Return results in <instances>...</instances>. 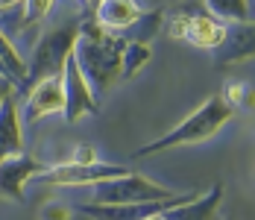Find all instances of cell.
Instances as JSON below:
<instances>
[{
    "label": "cell",
    "instance_id": "1",
    "mask_svg": "<svg viewBox=\"0 0 255 220\" xmlns=\"http://www.w3.org/2000/svg\"><path fill=\"white\" fill-rule=\"evenodd\" d=\"M124 47H127V38L106 32L94 21V15L79 18V41L74 47V59L94 97H103L106 91H112L115 82H121Z\"/></svg>",
    "mask_w": 255,
    "mask_h": 220
},
{
    "label": "cell",
    "instance_id": "2",
    "mask_svg": "<svg viewBox=\"0 0 255 220\" xmlns=\"http://www.w3.org/2000/svg\"><path fill=\"white\" fill-rule=\"evenodd\" d=\"M232 118H235V109H232L220 94H211L197 112H191L185 121H179L170 132H164V135H158L153 141L141 144L132 153V159H144V156H153V153H161V150H176V147L208 141V138L217 135Z\"/></svg>",
    "mask_w": 255,
    "mask_h": 220
},
{
    "label": "cell",
    "instance_id": "3",
    "mask_svg": "<svg viewBox=\"0 0 255 220\" xmlns=\"http://www.w3.org/2000/svg\"><path fill=\"white\" fill-rule=\"evenodd\" d=\"M79 41V21H68V24L56 26V29H47L38 44L32 50L29 62H26V85H35L38 79H47V76H62V68L68 62V56L74 53Z\"/></svg>",
    "mask_w": 255,
    "mask_h": 220
},
{
    "label": "cell",
    "instance_id": "4",
    "mask_svg": "<svg viewBox=\"0 0 255 220\" xmlns=\"http://www.w3.org/2000/svg\"><path fill=\"white\" fill-rule=\"evenodd\" d=\"M164 29L173 35V38H182L188 44L200 50H217L226 38V24H220L217 18H211L205 12V6L200 0L194 3H185V6H176L170 12V18L164 21Z\"/></svg>",
    "mask_w": 255,
    "mask_h": 220
},
{
    "label": "cell",
    "instance_id": "5",
    "mask_svg": "<svg viewBox=\"0 0 255 220\" xmlns=\"http://www.w3.org/2000/svg\"><path fill=\"white\" fill-rule=\"evenodd\" d=\"M179 197V191H170L164 185H158L153 179H147L144 173H132L118 176L94 185L91 203L97 206H129V203H158V200H173Z\"/></svg>",
    "mask_w": 255,
    "mask_h": 220
},
{
    "label": "cell",
    "instance_id": "6",
    "mask_svg": "<svg viewBox=\"0 0 255 220\" xmlns=\"http://www.w3.org/2000/svg\"><path fill=\"white\" fill-rule=\"evenodd\" d=\"M200 194H179L173 200H158V203H129V206H97V203H82L77 206L79 215H88L91 220H147L150 215H161L170 212L176 206H185Z\"/></svg>",
    "mask_w": 255,
    "mask_h": 220
},
{
    "label": "cell",
    "instance_id": "7",
    "mask_svg": "<svg viewBox=\"0 0 255 220\" xmlns=\"http://www.w3.org/2000/svg\"><path fill=\"white\" fill-rule=\"evenodd\" d=\"M127 168L121 165H106V162H97V165H74V162H65V165H56V168H47V171L38 176V182L44 185H100V182H109V179H118V176H127Z\"/></svg>",
    "mask_w": 255,
    "mask_h": 220
},
{
    "label": "cell",
    "instance_id": "8",
    "mask_svg": "<svg viewBox=\"0 0 255 220\" xmlns=\"http://www.w3.org/2000/svg\"><path fill=\"white\" fill-rule=\"evenodd\" d=\"M62 88H65V118H68V123H77L85 115H97L100 112L97 97L91 94L77 59H74V53L68 56V62L62 68Z\"/></svg>",
    "mask_w": 255,
    "mask_h": 220
},
{
    "label": "cell",
    "instance_id": "9",
    "mask_svg": "<svg viewBox=\"0 0 255 220\" xmlns=\"http://www.w3.org/2000/svg\"><path fill=\"white\" fill-rule=\"evenodd\" d=\"M65 112V88H62V76H47L38 79L35 85L26 88V103H24V118L21 121L35 123L47 115Z\"/></svg>",
    "mask_w": 255,
    "mask_h": 220
},
{
    "label": "cell",
    "instance_id": "10",
    "mask_svg": "<svg viewBox=\"0 0 255 220\" xmlns=\"http://www.w3.org/2000/svg\"><path fill=\"white\" fill-rule=\"evenodd\" d=\"M47 171L35 156H12L0 165V194L15 200V203H24V185L29 179H38L41 173Z\"/></svg>",
    "mask_w": 255,
    "mask_h": 220
},
{
    "label": "cell",
    "instance_id": "11",
    "mask_svg": "<svg viewBox=\"0 0 255 220\" xmlns=\"http://www.w3.org/2000/svg\"><path fill=\"white\" fill-rule=\"evenodd\" d=\"M24 153V121H21V109L18 97L6 94L0 103V165L12 156Z\"/></svg>",
    "mask_w": 255,
    "mask_h": 220
},
{
    "label": "cell",
    "instance_id": "12",
    "mask_svg": "<svg viewBox=\"0 0 255 220\" xmlns=\"http://www.w3.org/2000/svg\"><path fill=\"white\" fill-rule=\"evenodd\" d=\"M91 15H94V21H97L106 32L121 35V32L132 29V26L141 21L144 9H141L135 0H100V6H97Z\"/></svg>",
    "mask_w": 255,
    "mask_h": 220
},
{
    "label": "cell",
    "instance_id": "13",
    "mask_svg": "<svg viewBox=\"0 0 255 220\" xmlns=\"http://www.w3.org/2000/svg\"><path fill=\"white\" fill-rule=\"evenodd\" d=\"M223 182H214L208 188V194H200L197 200L185 203V206H176L170 212H164L167 220H217V209L223 203Z\"/></svg>",
    "mask_w": 255,
    "mask_h": 220
},
{
    "label": "cell",
    "instance_id": "14",
    "mask_svg": "<svg viewBox=\"0 0 255 220\" xmlns=\"http://www.w3.org/2000/svg\"><path fill=\"white\" fill-rule=\"evenodd\" d=\"M220 59H214V68H229L238 62H247L253 56V24H244V29L238 26L235 32H226L223 44H220Z\"/></svg>",
    "mask_w": 255,
    "mask_h": 220
},
{
    "label": "cell",
    "instance_id": "15",
    "mask_svg": "<svg viewBox=\"0 0 255 220\" xmlns=\"http://www.w3.org/2000/svg\"><path fill=\"white\" fill-rule=\"evenodd\" d=\"M205 12L217 18L220 24H253L250 0H203Z\"/></svg>",
    "mask_w": 255,
    "mask_h": 220
},
{
    "label": "cell",
    "instance_id": "16",
    "mask_svg": "<svg viewBox=\"0 0 255 220\" xmlns=\"http://www.w3.org/2000/svg\"><path fill=\"white\" fill-rule=\"evenodd\" d=\"M150 56H153V50L150 44H144V41H132L129 38L127 47H124V65H121V79H132L135 73L141 71L147 62H150Z\"/></svg>",
    "mask_w": 255,
    "mask_h": 220
},
{
    "label": "cell",
    "instance_id": "17",
    "mask_svg": "<svg viewBox=\"0 0 255 220\" xmlns=\"http://www.w3.org/2000/svg\"><path fill=\"white\" fill-rule=\"evenodd\" d=\"M0 59L6 62V68H9V73H12L15 85L24 88L26 85V62H24V56L18 53V47L6 38V32H0Z\"/></svg>",
    "mask_w": 255,
    "mask_h": 220
},
{
    "label": "cell",
    "instance_id": "18",
    "mask_svg": "<svg viewBox=\"0 0 255 220\" xmlns=\"http://www.w3.org/2000/svg\"><path fill=\"white\" fill-rule=\"evenodd\" d=\"M53 3H56V0H24V18H21V24L24 26L41 24V21L53 12Z\"/></svg>",
    "mask_w": 255,
    "mask_h": 220
},
{
    "label": "cell",
    "instance_id": "19",
    "mask_svg": "<svg viewBox=\"0 0 255 220\" xmlns=\"http://www.w3.org/2000/svg\"><path fill=\"white\" fill-rule=\"evenodd\" d=\"M220 97L226 100L232 109H238L241 103H244V106H253V94H250V88H247L244 82H229V85H226V91H223Z\"/></svg>",
    "mask_w": 255,
    "mask_h": 220
},
{
    "label": "cell",
    "instance_id": "20",
    "mask_svg": "<svg viewBox=\"0 0 255 220\" xmlns=\"http://www.w3.org/2000/svg\"><path fill=\"white\" fill-rule=\"evenodd\" d=\"M71 162H74V165H97L100 159H97V150H94L91 144H79Z\"/></svg>",
    "mask_w": 255,
    "mask_h": 220
},
{
    "label": "cell",
    "instance_id": "21",
    "mask_svg": "<svg viewBox=\"0 0 255 220\" xmlns=\"http://www.w3.org/2000/svg\"><path fill=\"white\" fill-rule=\"evenodd\" d=\"M44 220H71V209H65V206H47L44 209Z\"/></svg>",
    "mask_w": 255,
    "mask_h": 220
},
{
    "label": "cell",
    "instance_id": "22",
    "mask_svg": "<svg viewBox=\"0 0 255 220\" xmlns=\"http://www.w3.org/2000/svg\"><path fill=\"white\" fill-rule=\"evenodd\" d=\"M12 91H15V85H12V82H6V79H0V103H3L6 94H12Z\"/></svg>",
    "mask_w": 255,
    "mask_h": 220
},
{
    "label": "cell",
    "instance_id": "23",
    "mask_svg": "<svg viewBox=\"0 0 255 220\" xmlns=\"http://www.w3.org/2000/svg\"><path fill=\"white\" fill-rule=\"evenodd\" d=\"M0 79H6V82H12L15 85V79H12V73H9V68H6V62L0 59Z\"/></svg>",
    "mask_w": 255,
    "mask_h": 220
},
{
    "label": "cell",
    "instance_id": "24",
    "mask_svg": "<svg viewBox=\"0 0 255 220\" xmlns=\"http://www.w3.org/2000/svg\"><path fill=\"white\" fill-rule=\"evenodd\" d=\"M18 3H24V0H0V12H6V9H12Z\"/></svg>",
    "mask_w": 255,
    "mask_h": 220
},
{
    "label": "cell",
    "instance_id": "25",
    "mask_svg": "<svg viewBox=\"0 0 255 220\" xmlns=\"http://www.w3.org/2000/svg\"><path fill=\"white\" fill-rule=\"evenodd\" d=\"M82 3H85V9H88V15H91V12H94L97 6H100V0H82Z\"/></svg>",
    "mask_w": 255,
    "mask_h": 220
},
{
    "label": "cell",
    "instance_id": "26",
    "mask_svg": "<svg viewBox=\"0 0 255 220\" xmlns=\"http://www.w3.org/2000/svg\"><path fill=\"white\" fill-rule=\"evenodd\" d=\"M147 220H167V218H164V212H161V215H150Z\"/></svg>",
    "mask_w": 255,
    "mask_h": 220
}]
</instances>
